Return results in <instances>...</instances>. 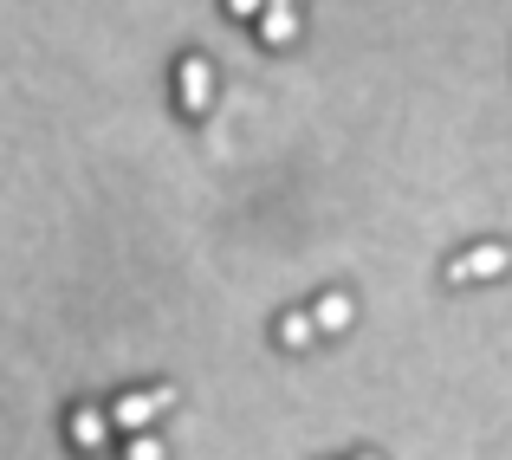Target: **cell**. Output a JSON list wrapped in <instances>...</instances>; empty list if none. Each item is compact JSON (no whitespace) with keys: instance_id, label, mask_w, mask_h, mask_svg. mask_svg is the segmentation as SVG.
<instances>
[{"instance_id":"1","label":"cell","mask_w":512,"mask_h":460,"mask_svg":"<svg viewBox=\"0 0 512 460\" xmlns=\"http://www.w3.org/2000/svg\"><path fill=\"white\" fill-rule=\"evenodd\" d=\"M163 409H175V389L156 383V389H124V396L111 402V428H124V435H150V422Z\"/></svg>"},{"instance_id":"2","label":"cell","mask_w":512,"mask_h":460,"mask_svg":"<svg viewBox=\"0 0 512 460\" xmlns=\"http://www.w3.org/2000/svg\"><path fill=\"white\" fill-rule=\"evenodd\" d=\"M506 266H512V253L500 247V240H480V247L454 253V260L441 266V279H448V286H474V279H500Z\"/></svg>"},{"instance_id":"3","label":"cell","mask_w":512,"mask_h":460,"mask_svg":"<svg viewBox=\"0 0 512 460\" xmlns=\"http://www.w3.org/2000/svg\"><path fill=\"white\" fill-rule=\"evenodd\" d=\"M175 104H182L188 117H208L214 111V65L201 59V52H188V59L175 65Z\"/></svg>"},{"instance_id":"4","label":"cell","mask_w":512,"mask_h":460,"mask_svg":"<svg viewBox=\"0 0 512 460\" xmlns=\"http://www.w3.org/2000/svg\"><path fill=\"white\" fill-rule=\"evenodd\" d=\"M72 441L85 454H98L104 441H111V415H104V409H72Z\"/></svg>"},{"instance_id":"5","label":"cell","mask_w":512,"mask_h":460,"mask_svg":"<svg viewBox=\"0 0 512 460\" xmlns=\"http://www.w3.org/2000/svg\"><path fill=\"white\" fill-rule=\"evenodd\" d=\"M260 39L266 46H292V39H299V7H266L260 13Z\"/></svg>"},{"instance_id":"6","label":"cell","mask_w":512,"mask_h":460,"mask_svg":"<svg viewBox=\"0 0 512 460\" xmlns=\"http://www.w3.org/2000/svg\"><path fill=\"white\" fill-rule=\"evenodd\" d=\"M350 318H357V305H350V292H325V299L312 305V324H318V331H344Z\"/></svg>"},{"instance_id":"7","label":"cell","mask_w":512,"mask_h":460,"mask_svg":"<svg viewBox=\"0 0 512 460\" xmlns=\"http://www.w3.org/2000/svg\"><path fill=\"white\" fill-rule=\"evenodd\" d=\"M312 337H318L312 311H286V318H279V344H286V350H305Z\"/></svg>"},{"instance_id":"8","label":"cell","mask_w":512,"mask_h":460,"mask_svg":"<svg viewBox=\"0 0 512 460\" xmlns=\"http://www.w3.org/2000/svg\"><path fill=\"white\" fill-rule=\"evenodd\" d=\"M124 460H169V454H163V441H156V435H130Z\"/></svg>"},{"instance_id":"9","label":"cell","mask_w":512,"mask_h":460,"mask_svg":"<svg viewBox=\"0 0 512 460\" xmlns=\"http://www.w3.org/2000/svg\"><path fill=\"white\" fill-rule=\"evenodd\" d=\"M227 13H234V20H260L266 0H227Z\"/></svg>"},{"instance_id":"10","label":"cell","mask_w":512,"mask_h":460,"mask_svg":"<svg viewBox=\"0 0 512 460\" xmlns=\"http://www.w3.org/2000/svg\"><path fill=\"white\" fill-rule=\"evenodd\" d=\"M266 7H299V0H266Z\"/></svg>"},{"instance_id":"11","label":"cell","mask_w":512,"mask_h":460,"mask_svg":"<svg viewBox=\"0 0 512 460\" xmlns=\"http://www.w3.org/2000/svg\"><path fill=\"white\" fill-rule=\"evenodd\" d=\"M357 460H376V454H357Z\"/></svg>"}]
</instances>
